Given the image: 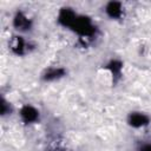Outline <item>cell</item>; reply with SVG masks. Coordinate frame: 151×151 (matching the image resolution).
Instances as JSON below:
<instances>
[{"label": "cell", "instance_id": "obj_1", "mask_svg": "<svg viewBox=\"0 0 151 151\" xmlns=\"http://www.w3.org/2000/svg\"><path fill=\"white\" fill-rule=\"evenodd\" d=\"M71 27L77 31L78 33L83 34V35H91L93 32H94V27L91 25L90 20L87 18H84V17H77L76 20L73 21V24L71 25Z\"/></svg>", "mask_w": 151, "mask_h": 151}, {"label": "cell", "instance_id": "obj_2", "mask_svg": "<svg viewBox=\"0 0 151 151\" xmlns=\"http://www.w3.org/2000/svg\"><path fill=\"white\" fill-rule=\"evenodd\" d=\"M76 18H77V15H76L71 9H68V8L63 9V11L60 12V14H59V21H60L63 25L70 26V27H71V25L73 24V21L76 20Z\"/></svg>", "mask_w": 151, "mask_h": 151}, {"label": "cell", "instance_id": "obj_3", "mask_svg": "<svg viewBox=\"0 0 151 151\" xmlns=\"http://www.w3.org/2000/svg\"><path fill=\"white\" fill-rule=\"evenodd\" d=\"M21 117H22V119L25 122L29 123V122H33V120H35L38 118V112L32 106H25L21 110Z\"/></svg>", "mask_w": 151, "mask_h": 151}, {"label": "cell", "instance_id": "obj_4", "mask_svg": "<svg viewBox=\"0 0 151 151\" xmlns=\"http://www.w3.org/2000/svg\"><path fill=\"white\" fill-rule=\"evenodd\" d=\"M147 122H149L147 117L144 116V114H142V113H133L130 117V124L132 126H136V127L142 126V125H145V124H147Z\"/></svg>", "mask_w": 151, "mask_h": 151}, {"label": "cell", "instance_id": "obj_5", "mask_svg": "<svg viewBox=\"0 0 151 151\" xmlns=\"http://www.w3.org/2000/svg\"><path fill=\"white\" fill-rule=\"evenodd\" d=\"M106 12L111 18H118L122 14V7L119 2H110L106 7Z\"/></svg>", "mask_w": 151, "mask_h": 151}, {"label": "cell", "instance_id": "obj_6", "mask_svg": "<svg viewBox=\"0 0 151 151\" xmlns=\"http://www.w3.org/2000/svg\"><path fill=\"white\" fill-rule=\"evenodd\" d=\"M14 26L17 28H19V29H26L29 26V21H28V19L24 14L18 13L15 19H14Z\"/></svg>", "mask_w": 151, "mask_h": 151}, {"label": "cell", "instance_id": "obj_7", "mask_svg": "<svg viewBox=\"0 0 151 151\" xmlns=\"http://www.w3.org/2000/svg\"><path fill=\"white\" fill-rule=\"evenodd\" d=\"M22 47H24V41H22L21 38H17V39L14 40V42L12 44V48H13L17 53H21Z\"/></svg>", "mask_w": 151, "mask_h": 151}, {"label": "cell", "instance_id": "obj_8", "mask_svg": "<svg viewBox=\"0 0 151 151\" xmlns=\"http://www.w3.org/2000/svg\"><path fill=\"white\" fill-rule=\"evenodd\" d=\"M64 73V71L63 70H51V71H48L47 73H46V79H54V78H58V77H60L61 74Z\"/></svg>", "mask_w": 151, "mask_h": 151}]
</instances>
